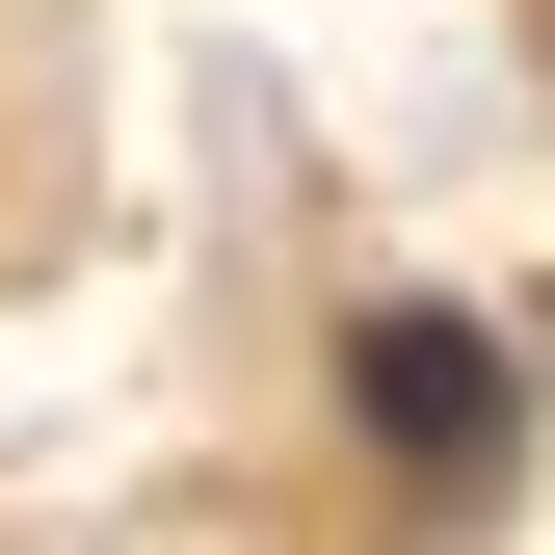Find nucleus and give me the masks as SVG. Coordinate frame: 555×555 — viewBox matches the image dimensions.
<instances>
[{
  "mask_svg": "<svg viewBox=\"0 0 555 555\" xmlns=\"http://www.w3.org/2000/svg\"><path fill=\"white\" fill-rule=\"evenodd\" d=\"M344 397H371V450L424 476V503H476V476H503V424H529L503 318H371V344H344Z\"/></svg>",
  "mask_w": 555,
  "mask_h": 555,
  "instance_id": "1",
  "label": "nucleus"
}]
</instances>
